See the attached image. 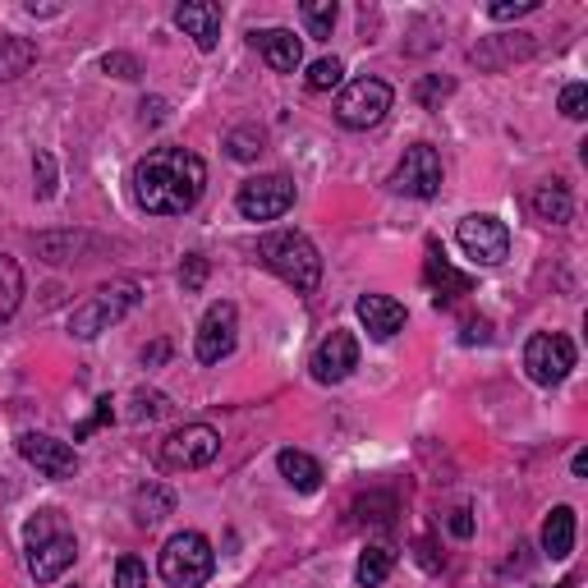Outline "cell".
<instances>
[{
	"label": "cell",
	"mask_w": 588,
	"mask_h": 588,
	"mask_svg": "<svg viewBox=\"0 0 588 588\" xmlns=\"http://www.w3.org/2000/svg\"><path fill=\"white\" fill-rule=\"evenodd\" d=\"M208 189V166L189 147H152L134 166V202L147 217H185Z\"/></svg>",
	"instance_id": "1"
},
{
	"label": "cell",
	"mask_w": 588,
	"mask_h": 588,
	"mask_svg": "<svg viewBox=\"0 0 588 588\" xmlns=\"http://www.w3.org/2000/svg\"><path fill=\"white\" fill-rule=\"evenodd\" d=\"M23 552H29V575L37 584H56L74 566V556H79V539H74L60 510H37L23 524Z\"/></svg>",
	"instance_id": "2"
},
{
	"label": "cell",
	"mask_w": 588,
	"mask_h": 588,
	"mask_svg": "<svg viewBox=\"0 0 588 588\" xmlns=\"http://www.w3.org/2000/svg\"><path fill=\"white\" fill-rule=\"evenodd\" d=\"M258 258L271 276H280L299 295H313L318 280H322V253L309 235H299V230H271V235H263Z\"/></svg>",
	"instance_id": "3"
},
{
	"label": "cell",
	"mask_w": 588,
	"mask_h": 588,
	"mask_svg": "<svg viewBox=\"0 0 588 588\" xmlns=\"http://www.w3.org/2000/svg\"><path fill=\"white\" fill-rule=\"evenodd\" d=\"M157 570H162V579L170 588H202L212 579V570H217V552H212V543L202 539V533L185 529V533H175V539L162 547Z\"/></svg>",
	"instance_id": "4"
},
{
	"label": "cell",
	"mask_w": 588,
	"mask_h": 588,
	"mask_svg": "<svg viewBox=\"0 0 588 588\" xmlns=\"http://www.w3.org/2000/svg\"><path fill=\"white\" fill-rule=\"evenodd\" d=\"M138 295H143L138 280H115V286H101L97 295H88V299L79 303V309H74L69 331H74L79 341L101 336V331H111L124 313H134V309H138Z\"/></svg>",
	"instance_id": "5"
},
{
	"label": "cell",
	"mask_w": 588,
	"mask_h": 588,
	"mask_svg": "<svg viewBox=\"0 0 588 588\" xmlns=\"http://www.w3.org/2000/svg\"><path fill=\"white\" fill-rule=\"evenodd\" d=\"M391 189L404 198H437L442 193V152L432 143L404 147L400 166L391 170Z\"/></svg>",
	"instance_id": "6"
},
{
	"label": "cell",
	"mask_w": 588,
	"mask_h": 588,
	"mask_svg": "<svg viewBox=\"0 0 588 588\" xmlns=\"http://www.w3.org/2000/svg\"><path fill=\"white\" fill-rule=\"evenodd\" d=\"M391 111V84L381 79H354L341 97H336V120L345 130H373Z\"/></svg>",
	"instance_id": "7"
},
{
	"label": "cell",
	"mask_w": 588,
	"mask_h": 588,
	"mask_svg": "<svg viewBox=\"0 0 588 588\" xmlns=\"http://www.w3.org/2000/svg\"><path fill=\"white\" fill-rule=\"evenodd\" d=\"M524 368L539 387H556V381H566L575 368V341L561 336V331H539V336H529V345H524Z\"/></svg>",
	"instance_id": "8"
},
{
	"label": "cell",
	"mask_w": 588,
	"mask_h": 588,
	"mask_svg": "<svg viewBox=\"0 0 588 588\" xmlns=\"http://www.w3.org/2000/svg\"><path fill=\"white\" fill-rule=\"evenodd\" d=\"M235 208L248 221H276L295 208V180L290 175H258V180H244L235 193Z\"/></svg>",
	"instance_id": "9"
},
{
	"label": "cell",
	"mask_w": 588,
	"mask_h": 588,
	"mask_svg": "<svg viewBox=\"0 0 588 588\" xmlns=\"http://www.w3.org/2000/svg\"><path fill=\"white\" fill-rule=\"evenodd\" d=\"M221 451V437H217V428L208 423H185V428H175L170 437L162 442V465L166 469H202V465H212Z\"/></svg>",
	"instance_id": "10"
},
{
	"label": "cell",
	"mask_w": 588,
	"mask_h": 588,
	"mask_svg": "<svg viewBox=\"0 0 588 588\" xmlns=\"http://www.w3.org/2000/svg\"><path fill=\"white\" fill-rule=\"evenodd\" d=\"M455 240H459V248H465L469 258L482 263V267L506 263V253H510V230H506V221H497V217H488V212H474V217L459 221Z\"/></svg>",
	"instance_id": "11"
},
{
	"label": "cell",
	"mask_w": 588,
	"mask_h": 588,
	"mask_svg": "<svg viewBox=\"0 0 588 588\" xmlns=\"http://www.w3.org/2000/svg\"><path fill=\"white\" fill-rule=\"evenodd\" d=\"M235 341H240V313H235V303H212V309L202 313V322H198V341H193L198 359L202 364H221L225 354L235 350Z\"/></svg>",
	"instance_id": "12"
},
{
	"label": "cell",
	"mask_w": 588,
	"mask_h": 588,
	"mask_svg": "<svg viewBox=\"0 0 588 588\" xmlns=\"http://www.w3.org/2000/svg\"><path fill=\"white\" fill-rule=\"evenodd\" d=\"M309 368H313V381L336 387V381H345L354 368H359V341H354L350 331H331V336L318 341Z\"/></svg>",
	"instance_id": "13"
},
{
	"label": "cell",
	"mask_w": 588,
	"mask_h": 588,
	"mask_svg": "<svg viewBox=\"0 0 588 588\" xmlns=\"http://www.w3.org/2000/svg\"><path fill=\"white\" fill-rule=\"evenodd\" d=\"M19 455L42 474V478H74L79 474V455L69 442L46 437V432H23L19 437Z\"/></svg>",
	"instance_id": "14"
},
{
	"label": "cell",
	"mask_w": 588,
	"mask_h": 588,
	"mask_svg": "<svg viewBox=\"0 0 588 588\" xmlns=\"http://www.w3.org/2000/svg\"><path fill=\"white\" fill-rule=\"evenodd\" d=\"M423 280L432 286V295H437V303H451V299H459V295H474V276L455 271V267L446 263V253H442V244H437V240L428 244V258H423Z\"/></svg>",
	"instance_id": "15"
},
{
	"label": "cell",
	"mask_w": 588,
	"mask_h": 588,
	"mask_svg": "<svg viewBox=\"0 0 588 588\" xmlns=\"http://www.w3.org/2000/svg\"><path fill=\"white\" fill-rule=\"evenodd\" d=\"M175 23L185 29V37H193L198 51H217V42H221V5H212V0H185V5L175 10Z\"/></svg>",
	"instance_id": "16"
},
{
	"label": "cell",
	"mask_w": 588,
	"mask_h": 588,
	"mask_svg": "<svg viewBox=\"0 0 588 588\" xmlns=\"http://www.w3.org/2000/svg\"><path fill=\"white\" fill-rule=\"evenodd\" d=\"M354 313H359L368 336H377V341H391L396 331H404V303H396L391 295H359Z\"/></svg>",
	"instance_id": "17"
},
{
	"label": "cell",
	"mask_w": 588,
	"mask_h": 588,
	"mask_svg": "<svg viewBox=\"0 0 588 588\" xmlns=\"http://www.w3.org/2000/svg\"><path fill=\"white\" fill-rule=\"evenodd\" d=\"M248 42L258 46V56H263L276 74H295V69L303 65V46H299V37H295L290 29H263V33H253Z\"/></svg>",
	"instance_id": "18"
},
{
	"label": "cell",
	"mask_w": 588,
	"mask_h": 588,
	"mask_svg": "<svg viewBox=\"0 0 588 588\" xmlns=\"http://www.w3.org/2000/svg\"><path fill=\"white\" fill-rule=\"evenodd\" d=\"M276 469H280V478H286L295 492H318L322 488V465H318L313 455L295 451V446H286V451L276 455Z\"/></svg>",
	"instance_id": "19"
},
{
	"label": "cell",
	"mask_w": 588,
	"mask_h": 588,
	"mask_svg": "<svg viewBox=\"0 0 588 588\" xmlns=\"http://www.w3.org/2000/svg\"><path fill=\"white\" fill-rule=\"evenodd\" d=\"M533 212H539V221H547V225H566L575 217V198L561 180H547V185L533 189Z\"/></svg>",
	"instance_id": "20"
},
{
	"label": "cell",
	"mask_w": 588,
	"mask_h": 588,
	"mask_svg": "<svg viewBox=\"0 0 588 588\" xmlns=\"http://www.w3.org/2000/svg\"><path fill=\"white\" fill-rule=\"evenodd\" d=\"M543 552L556 556V561L575 552V510L570 506H556L543 520Z\"/></svg>",
	"instance_id": "21"
},
{
	"label": "cell",
	"mask_w": 588,
	"mask_h": 588,
	"mask_svg": "<svg viewBox=\"0 0 588 588\" xmlns=\"http://www.w3.org/2000/svg\"><path fill=\"white\" fill-rule=\"evenodd\" d=\"M166 515H175V492H166L162 482H147L134 492V520L138 524H162Z\"/></svg>",
	"instance_id": "22"
},
{
	"label": "cell",
	"mask_w": 588,
	"mask_h": 588,
	"mask_svg": "<svg viewBox=\"0 0 588 588\" xmlns=\"http://www.w3.org/2000/svg\"><path fill=\"white\" fill-rule=\"evenodd\" d=\"M33 60H37V46L29 37L0 33V79H19V74H29Z\"/></svg>",
	"instance_id": "23"
},
{
	"label": "cell",
	"mask_w": 588,
	"mask_h": 588,
	"mask_svg": "<svg viewBox=\"0 0 588 588\" xmlns=\"http://www.w3.org/2000/svg\"><path fill=\"white\" fill-rule=\"evenodd\" d=\"M391 570H396V547L373 543V547L359 556V566H354V579H359L364 588H377V584H387Z\"/></svg>",
	"instance_id": "24"
},
{
	"label": "cell",
	"mask_w": 588,
	"mask_h": 588,
	"mask_svg": "<svg viewBox=\"0 0 588 588\" xmlns=\"http://www.w3.org/2000/svg\"><path fill=\"white\" fill-rule=\"evenodd\" d=\"M23 299V271L10 253H0V322H10Z\"/></svg>",
	"instance_id": "25"
},
{
	"label": "cell",
	"mask_w": 588,
	"mask_h": 588,
	"mask_svg": "<svg viewBox=\"0 0 588 588\" xmlns=\"http://www.w3.org/2000/svg\"><path fill=\"white\" fill-rule=\"evenodd\" d=\"M303 14V29H309V37H331V23H336V0H303L299 5Z\"/></svg>",
	"instance_id": "26"
},
{
	"label": "cell",
	"mask_w": 588,
	"mask_h": 588,
	"mask_svg": "<svg viewBox=\"0 0 588 588\" xmlns=\"http://www.w3.org/2000/svg\"><path fill=\"white\" fill-rule=\"evenodd\" d=\"M455 92V84L451 79H442V74H423V79L414 84V101L423 111H442V101Z\"/></svg>",
	"instance_id": "27"
},
{
	"label": "cell",
	"mask_w": 588,
	"mask_h": 588,
	"mask_svg": "<svg viewBox=\"0 0 588 588\" xmlns=\"http://www.w3.org/2000/svg\"><path fill=\"white\" fill-rule=\"evenodd\" d=\"M303 79H309L313 92H331V88H336V84L345 79V65H341L336 56H322V60L309 65V74H303Z\"/></svg>",
	"instance_id": "28"
},
{
	"label": "cell",
	"mask_w": 588,
	"mask_h": 588,
	"mask_svg": "<svg viewBox=\"0 0 588 588\" xmlns=\"http://www.w3.org/2000/svg\"><path fill=\"white\" fill-rule=\"evenodd\" d=\"M263 143H267L263 130H253V124H240V130L225 138V147H230V157H235V162H253L263 152Z\"/></svg>",
	"instance_id": "29"
},
{
	"label": "cell",
	"mask_w": 588,
	"mask_h": 588,
	"mask_svg": "<svg viewBox=\"0 0 588 588\" xmlns=\"http://www.w3.org/2000/svg\"><path fill=\"white\" fill-rule=\"evenodd\" d=\"M115 588H147V570L138 556H120L115 561Z\"/></svg>",
	"instance_id": "30"
},
{
	"label": "cell",
	"mask_w": 588,
	"mask_h": 588,
	"mask_svg": "<svg viewBox=\"0 0 588 588\" xmlns=\"http://www.w3.org/2000/svg\"><path fill=\"white\" fill-rule=\"evenodd\" d=\"M33 175H37V198H56V157L51 152L33 157Z\"/></svg>",
	"instance_id": "31"
},
{
	"label": "cell",
	"mask_w": 588,
	"mask_h": 588,
	"mask_svg": "<svg viewBox=\"0 0 588 588\" xmlns=\"http://www.w3.org/2000/svg\"><path fill=\"white\" fill-rule=\"evenodd\" d=\"M202 280H208V258H202V253H189L185 267H180V286L193 295V290H202Z\"/></svg>",
	"instance_id": "32"
},
{
	"label": "cell",
	"mask_w": 588,
	"mask_h": 588,
	"mask_svg": "<svg viewBox=\"0 0 588 588\" xmlns=\"http://www.w3.org/2000/svg\"><path fill=\"white\" fill-rule=\"evenodd\" d=\"M539 10V0H497V5H488V14L497 19V23H506V19H524V14H533Z\"/></svg>",
	"instance_id": "33"
},
{
	"label": "cell",
	"mask_w": 588,
	"mask_h": 588,
	"mask_svg": "<svg viewBox=\"0 0 588 588\" xmlns=\"http://www.w3.org/2000/svg\"><path fill=\"white\" fill-rule=\"evenodd\" d=\"M584 107H588V88H584V84H570L566 92H561V111H566L570 120H584V115H588Z\"/></svg>",
	"instance_id": "34"
},
{
	"label": "cell",
	"mask_w": 588,
	"mask_h": 588,
	"mask_svg": "<svg viewBox=\"0 0 588 588\" xmlns=\"http://www.w3.org/2000/svg\"><path fill=\"white\" fill-rule=\"evenodd\" d=\"M101 69L115 74V79H138V60H134V56H124V51H115V56L101 60Z\"/></svg>",
	"instance_id": "35"
},
{
	"label": "cell",
	"mask_w": 588,
	"mask_h": 588,
	"mask_svg": "<svg viewBox=\"0 0 588 588\" xmlns=\"http://www.w3.org/2000/svg\"><path fill=\"white\" fill-rule=\"evenodd\" d=\"M446 524H451L455 539H474V510H469V506H455Z\"/></svg>",
	"instance_id": "36"
},
{
	"label": "cell",
	"mask_w": 588,
	"mask_h": 588,
	"mask_svg": "<svg viewBox=\"0 0 588 588\" xmlns=\"http://www.w3.org/2000/svg\"><path fill=\"white\" fill-rule=\"evenodd\" d=\"M107 419H111V396H101V400H97V414H92L88 423H79V437H88V432H97V428L107 423Z\"/></svg>",
	"instance_id": "37"
},
{
	"label": "cell",
	"mask_w": 588,
	"mask_h": 588,
	"mask_svg": "<svg viewBox=\"0 0 588 588\" xmlns=\"http://www.w3.org/2000/svg\"><path fill=\"white\" fill-rule=\"evenodd\" d=\"M465 341H488V322H465Z\"/></svg>",
	"instance_id": "38"
},
{
	"label": "cell",
	"mask_w": 588,
	"mask_h": 588,
	"mask_svg": "<svg viewBox=\"0 0 588 588\" xmlns=\"http://www.w3.org/2000/svg\"><path fill=\"white\" fill-rule=\"evenodd\" d=\"M419 561H423V566H428V570H437V566H442V561H437V556H432V543H428V539H419Z\"/></svg>",
	"instance_id": "39"
},
{
	"label": "cell",
	"mask_w": 588,
	"mask_h": 588,
	"mask_svg": "<svg viewBox=\"0 0 588 588\" xmlns=\"http://www.w3.org/2000/svg\"><path fill=\"white\" fill-rule=\"evenodd\" d=\"M570 469H575V478H584V474H588V451H575V459H570Z\"/></svg>",
	"instance_id": "40"
},
{
	"label": "cell",
	"mask_w": 588,
	"mask_h": 588,
	"mask_svg": "<svg viewBox=\"0 0 588 588\" xmlns=\"http://www.w3.org/2000/svg\"><path fill=\"white\" fill-rule=\"evenodd\" d=\"M166 350H170V345H166V341H157V345H152V350L143 354V359H147V364H157V359H166Z\"/></svg>",
	"instance_id": "41"
},
{
	"label": "cell",
	"mask_w": 588,
	"mask_h": 588,
	"mask_svg": "<svg viewBox=\"0 0 588 588\" xmlns=\"http://www.w3.org/2000/svg\"><path fill=\"white\" fill-rule=\"evenodd\" d=\"M552 588H575V579H561V584H552Z\"/></svg>",
	"instance_id": "42"
}]
</instances>
